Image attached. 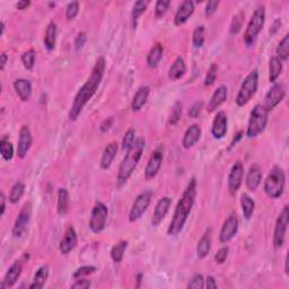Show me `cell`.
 Segmentation results:
<instances>
[{
  "label": "cell",
  "instance_id": "1",
  "mask_svg": "<svg viewBox=\"0 0 289 289\" xmlns=\"http://www.w3.org/2000/svg\"><path fill=\"white\" fill-rule=\"evenodd\" d=\"M104 72H105V59L104 57H98L93 69H92L91 75L88 76L86 82L77 92L74 101H72L70 111H69L70 121H76L78 119L84 107L97 92V88L104 77Z\"/></svg>",
  "mask_w": 289,
  "mask_h": 289
},
{
  "label": "cell",
  "instance_id": "2",
  "mask_svg": "<svg viewBox=\"0 0 289 289\" xmlns=\"http://www.w3.org/2000/svg\"><path fill=\"white\" fill-rule=\"evenodd\" d=\"M196 195V181L192 177L190 182L184 190L182 196L177 202L174 215H173L172 222L167 228V235L169 236H176L182 232L184 225L190 216L192 208L194 206Z\"/></svg>",
  "mask_w": 289,
  "mask_h": 289
},
{
  "label": "cell",
  "instance_id": "3",
  "mask_svg": "<svg viewBox=\"0 0 289 289\" xmlns=\"http://www.w3.org/2000/svg\"><path fill=\"white\" fill-rule=\"evenodd\" d=\"M146 146V141L144 138H139L134 141L132 147L129 150H127V154L125 159L122 160L120 166H119L118 171V187L121 188L123 184L127 183V181L130 179V176L132 175L134 169L138 166L139 161L144 154Z\"/></svg>",
  "mask_w": 289,
  "mask_h": 289
},
{
  "label": "cell",
  "instance_id": "4",
  "mask_svg": "<svg viewBox=\"0 0 289 289\" xmlns=\"http://www.w3.org/2000/svg\"><path fill=\"white\" fill-rule=\"evenodd\" d=\"M286 175L284 169L279 166H273L264 181V192L269 198L278 199L284 193Z\"/></svg>",
  "mask_w": 289,
  "mask_h": 289
},
{
  "label": "cell",
  "instance_id": "5",
  "mask_svg": "<svg viewBox=\"0 0 289 289\" xmlns=\"http://www.w3.org/2000/svg\"><path fill=\"white\" fill-rule=\"evenodd\" d=\"M265 21V9L264 6H259L257 8L254 10L251 19H250L248 28L245 30L244 36H243V40H244L246 47L251 48L252 45L256 43L257 35H259L260 32L263 29Z\"/></svg>",
  "mask_w": 289,
  "mask_h": 289
},
{
  "label": "cell",
  "instance_id": "6",
  "mask_svg": "<svg viewBox=\"0 0 289 289\" xmlns=\"http://www.w3.org/2000/svg\"><path fill=\"white\" fill-rule=\"evenodd\" d=\"M268 111L262 106V104H257L251 111L249 119L246 136L248 138H256L265 130L268 123Z\"/></svg>",
  "mask_w": 289,
  "mask_h": 289
},
{
  "label": "cell",
  "instance_id": "7",
  "mask_svg": "<svg viewBox=\"0 0 289 289\" xmlns=\"http://www.w3.org/2000/svg\"><path fill=\"white\" fill-rule=\"evenodd\" d=\"M259 86V72L254 69L245 77L244 82L242 83L240 91H238L235 102L238 106H244L251 101L252 97L256 95Z\"/></svg>",
  "mask_w": 289,
  "mask_h": 289
},
{
  "label": "cell",
  "instance_id": "8",
  "mask_svg": "<svg viewBox=\"0 0 289 289\" xmlns=\"http://www.w3.org/2000/svg\"><path fill=\"white\" fill-rule=\"evenodd\" d=\"M107 217H109V209L105 203L97 201L92 210L90 218V229L95 234H98L104 230L106 226Z\"/></svg>",
  "mask_w": 289,
  "mask_h": 289
},
{
  "label": "cell",
  "instance_id": "9",
  "mask_svg": "<svg viewBox=\"0 0 289 289\" xmlns=\"http://www.w3.org/2000/svg\"><path fill=\"white\" fill-rule=\"evenodd\" d=\"M289 224V207L285 206L277 218L275 230H273V246L276 249H280L285 243L287 227Z\"/></svg>",
  "mask_w": 289,
  "mask_h": 289
},
{
  "label": "cell",
  "instance_id": "10",
  "mask_svg": "<svg viewBox=\"0 0 289 289\" xmlns=\"http://www.w3.org/2000/svg\"><path fill=\"white\" fill-rule=\"evenodd\" d=\"M152 191H144L137 195L129 213V221L131 223L139 221L146 211H147L150 201H152Z\"/></svg>",
  "mask_w": 289,
  "mask_h": 289
},
{
  "label": "cell",
  "instance_id": "11",
  "mask_svg": "<svg viewBox=\"0 0 289 289\" xmlns=\"http://www.w3.org/2000/svg\"><path fill=\"white\" fill-rule=\"evenodd\" d=\"M286 95V88H285L284 84L275 83L272 87L268 91V93L264 96V101L262 103V106L264 107L268 112H270L276 106L283 102Z\"/></svg>",
  "mask_w": 289,
  "mask_h": 289
},
{
  "label": "cell",
  "instance_id": "12",
  "mask_svg": "<svg viewBox=\"0 0 289 289\" xmlns=\"http://www.w3.org/2000/svg\"><path fill=\"white\" fill-rule=\"evenodd\" d=\"M31 217H32V205H31V202H25L21 211H19L16 221H15L13 227L14 237L19 238L24 235L30 224Z\"/></svg>",
  "mask_w": 289,
  "mask_h": 289
},
{
  "label": "cell",
  "instance_id": "13",
  "mask_svg": "<svg viewBox=\"0 0 289 289\" xmlns=\"http://www.w3.org/2000/svg\"><path fill=\"white\" fill-rule=\"evenodd\" d=\"M164 160V148L160 146L157 147L150 155L148 163L146 165L145 168V179L147 181L153 180L157 174H159L160 169L161 167Z\"/></svg>",
  "mask_w": 289,
  "mask_h": 289
},
{
  "label": "cell",
  "instance_id": "14",
  "mask_svg": "<svg viewBox=\"0 0 289 289\" xmlns=\"http://www.w3.org/2000/svg\"><path fill=\"white\" fill-rule=\"evenodd\" d=\"M243 176H244V165L241 161H236L230 168L228 175V191L232 195L236 194L242 186Z\"/></svg>",
  "mask_w": 289,
  "mask_h": 289
},
{
  "label": "cell",
  "instance_id": "15",
  "mask_svg": "<svg viewBox=\"0 0 289 289\" xmlns=\"http://www.w3.org/2000/svg\"><path fill=\"white\" fill-rule=\"evenodd\" d=\"M238 232V218L235 214H230L226 218L219 233V241L221 243H228L233 240Z\"/></svg>",
  "mask_w": 289,
  "mask_h": 289
},
{
  "label": "cell",
  "instance_id": "16",
  "mask_svg": "<svg viewBox=\"0 0 289 289\" xmlns=\"http://www.w3.org/2000/svg\"><path fill=\"white\" fill-rule=\"evenodd\" d=\"M32 146V133L28 126H23L19 130L18 142H17V157L18 159H25L29 150Z\"/></svg>",
  "mask_w": 289,
  "mask_h": 289
},
{
  "label": "cell",
  "instance_id": "17",
  "mask_svg": "<svg viewBox=\"0 0 289 289\" xmlns=\"http://www.w3.org/2000/svg\"><path fill=\"white\" fill-rule=\"evenodd\" d=\"M227 127H228V118L225 111H219L216 114L211 127V134L215 139H223L227 133Z\"/></svg>",
  "mask_w": 289,
  "mask_h": 289
},
{
  "label": "cell",
  "instance_id": "18",
  "mask_svg": "<svg viewBox=\"0 0 289 289\" xmlns=\"http://www.w3.org/2000/svg\"><path fill=\"white\" fill-rule=\"evenodd\" d=\"M172 205V199L169 196H163V198L159 200L157 205L154 209L153 217H152V225L159 226L164 218L166 217L169 208Z\"/></svg>",
  "mask_w": 289,
  "mask_h": 289
},
{
  "label": "cell",
  "instance_id": "19",
  "mask_svg": "<svg viewBox=\"0 0 289 289\" xmlns=\"http://www.w3.org/2000/svg\"><path fill=\"white\" fill-rule=\"evenodd\" d=\"M77 243H78V237H77L76 229L72 226H69L59 243V250L61 254L67 256V254L70 253L77 246Z\"/></svg>",
  "mask_w": 289,
  "mask_h": 289
},
{
  "label": "cell",
  "instance_id": "20",
  "mask_svg": "<svg viewBox=\"0 0 289 289\" xmlns=\"http://www.w3.org/2000/svg\"><path fill=\"white\" fill-rule=\"evenodd\" d=\"M194 13V2L192 0H184L181 3L179 9L176 10V14L174 16V24L176 26L183 25L184 23L188 22V19L192 16Z\"/></svg>",
  "mask_w": 289,
  "mask_h": 289
},
{
  "label": "cell",
  "instance_id": "21",
  "mask_svg": "<svg viewBox=\"0 0 289 289\" xmlns=\"http://www.w3.org/2000/svg\"><path fill=\"white\" fill-rule=\"evenodd\" d=\"M23 267L22 263L19 261H15L13 264L10 265L8 271H7L5 278H3L1 285H0V288H9L15 286V284L17 283L19 277L22 275Z\"/></svg>",
  "mask_w": 289,
  "mask_h": 289
},
{
  "label": "cell",
  "instance_id": "22",
  "mask_svg": "<svg viewBox=\"0 0 289 289\" xmlns=\"http://www.w3.org/2000/svg\"><path fill=\"white\" fill-rule=\"evenodd\" d=\"M227 94H228V90H227L225 85H221V86L217 87V90L214 92L213 96H211L209 103H208V106H207L208 112L209 113L215 112V111L217 110L223 103H225L227 99Z\"/></svg>",
  "mask_w": 289,
  "mask_h": 289
},
{
  "label": "cell",
  "instance_id": "23",
  "mask_svg": "<svg viewBox=\"0 0 289 289\" xmlns=\"http://www.w3.org/2000/svg\"><path fill=\"white\" fill-rule=\"evenodd\" d=\"M262 180V168L259 164H253L250 167L248 175H246V188L250 191L254 192L259 188Z\"/></svg>",
  "mask_w": 289,
  "mask_h": 289
},
{
  "label": "cell",
  "instance_id": "24",
  "mask_svg": "<svg viewBox=\"0 0 289 289\" xmlns=\"http://www.w3.org/2000/svg\"><path fill=\"white\" fill-rule=\"evenodd\" d=\"M201 128L198 125H192L189 127L186 132H184L183 139H182V146L183 148L190 149L200 140L201 138Z\"/></svg>",
  "mask_w": 289,
  "mask_h": 289
},
{
  "label": "cell",
  "instance_id": "25",
  "mask_svg": "<svg viewBox=\"0 0 289 289\" xmlns=\"http://www.w3.org/2000/svg\"><path fill=\"white\" fill-rule=\"evenodd\" d=\"M119 150V145L118 142H110L109 145L106 146L105 149L102 154L101 161H99V166L102 169H109L111 165H112V161H114L115 156H117Z\"/></svg>",
  "mask_w": 289,
  "mask_h": 289
},
{
  "label": "cell",
  "instance_id": "26",
  "mask_svg": "<svg viewBox=\"0 0 289 289\" xmlns=\"http://www.w3.org/2000/svg\"><path fill=\"white\" fill-rule=\"evenodd\" d=\"M149 92L150 88L148 86H141L136 92V94H134L132 98V102H131V110L133 112H138V111H140L145 106V104L147 103Z\"/></svg>",
  "mask_w": 289,
  "mask_h": 289
},
{
  "label": "cell",
  "instance_id": "27",
  "mask_svg": "<svg viewBox=\"0 0 289 289\" xmlns=\"http://www.w3.org/2000/svg\"><path fill=\"white\" fill-rule=\"evenodd\" d=\"M211 250V229H207L206 233L202 235L196 245V257L199 259H205L208 257Z\"/></svg>",
  "mask_w": 289,
  "mask_h": 289
},
{
  "label": "cell",
  "instance_id": "28",
  "mask_svg": "<svg viewBox=\"0 0 289 289\" xmlns=\"http://www.w3.org/2000/svg\"><path fill=\"white\" fill-rule=\"evenodd\" d=\"M187 72V65L184 63L183 58L177 57L174 60V63L172 64L171 67L168 69V78L175 82V80H179L182 78L184 74Z\"/></svg>",
  "mask_w": 289,
  "mask_h": 289
},
{
  "label": "cell",
  "instance_id": "29",
  "mask_svg": "<svg viewBox=\"0 0 289 289\" xmlns=\"http://www.w3.org/2000/svg\"><path fill=\"white\" fill-rule=\"evenodd\" d=\"M14 88L16 91L18 97L23 102L29 101L32 95V84L28 79H17L14 83Z\"/></svg>",
  "mask_w": 289,
  "mask_h": 289
},
{
  "label": "cell",
  "instance_id": "30",
  "mask_svg": "<svg viewBox=\"0 0 289 289\" xmlns=\"http://www.w3.org/2000/svg\"><path fill=\"white\" fill-rule=\"evenodd\" d=\"M283 72V61L276 55L270 58L269 61V82L275 84Z\"/></svg>",
  "mask_w": 289,
  "mask_h": 289
},
{
  "label": "cell",
  "instance_id": "31",
  "mask_svg": "<svg viewBox=\"0 0 289 289\" xmlns=\"http://www.w3.org/2000/svg\"><path fill=\"white\" fill-rule=\"evenodd\" d=\"M69 193L68 190L64 188H60L58 190V201H57V211L58 215L59 216H64L67 215L68 210H69Z\"/></svg>",
  "mask_w": 289,
  "mask_h": 289
},
{
  "label": "cell",
  "instance_id": "32",
  "mask_svg": "<svg viewBox=\"0 0 289 289\" xmlns=\"http://www.w3.org/2000/svg\"><path fill=\"white\" fill-rule=\"evenodd\" d=\"M49 278V267L42 265L37 269L33 278V283L30 285V289H42Z\"/></svg>",
  "mask_w": 289,
  "mask_h": 289
},
{
  "label": "cell",
  "instance_id": "33",
  "mask_svg": "<svg viewBox=\"0 0 289 289\" xmlns=\"http://www.w3.org/2000/svg\"><path fill=\"white\" fill-rule=\"evenodd\" d=\"M163 55H164V49L163 45L157 43L156 45L150 49V51L147 56V64L149 68H156L157 65L160 64V63L163 59Z\"/></svg>",
  "mask_w": 289,
  "mask_h": 289
},
{
  "label": "cell",
  "instance_id": "34",
  "mask_svg": "<svg viewBox=\"0 0 289 289\" xmlns=\"http://www.w3.org/2000/svg\"><path fill=\"white\" fill-rule=\"evenodd\" d=\"M44 47L48 51H52L56 48L57 42V24L55 22H50L44 35Z\"/></svg>",
  "mask_w": 289,
  "mask_h": 289
},
{
  "label": "cell",
  "instance_id": "35",
  "mask_svg": "<svg viewBox=\"0 0 289 289\" xmlns=\"http://www.w3.org/2000/svg\"><path fill=\"white\" fill-rule=\"evenodd\" d=\"M241 207L243 211V216L245 219H250L253 216L254 209H256V203L254 200L249 194H242L241 196Z\"/></svg>",
  "mask_w": 289,
  "mask_h": 289
},
{
  "label": "cell",
  "instance_id": "36",
  "mask_svg": "<svg viewBox=\"0 0 289 289\" xmlns=\"http://www.w3.org/2000/svg\"><path fill=\"white\" fill-rule=\"evenodd\" d=\"M127 248H128V242L127 241H120L113 246L112 250H111V257H112L113 262L120 263L123 260V257H125Z\"/></svg>",
  "mask_w": 289,
  "mask_h": 289
},
{
  "label": "cell",
  "instance_id": "37",
  "mask_svg": "<svg viewBox=\"0 0 289 289\" xmlns=\"http://www.w3.org/2000/svg\"><path fill=\"white\" fill-rule=\"evenodd\" d=\"M149 5V1H144V0H138L133 3L132 10H131V17H132L133 25H137V22L142 14L147 10V7Z\"/></svg>",
  "mask_w": 289,
  "mask_h": 289
},
{
  "label": "cell",
  "instance_id": "38",
  "mask_svg": "<svg viewBox=\"0 0 289 289\" xmlns=\"http://www.w3.org/2000/svg\"><path fill=\"white\" fill-rule=\"evenodd\" d=\"M276 56L281 61H287L289 58V35L286 34L283 40L279 42L278 47L276 49Z\"/></svg>",
  "mask_w": 289,
  "mask_h": 289
},
{
  "label": "cell",
  "instance_id": "39",
  "mask_svg": "<svg viewBox=\"0 0 289 289\" xmlns=\"http://www.w3.org/2000/svg\"><path fill=\"white\" fill-rule=\"evenodd\" d=\"M0 154L6 161H9L14 157V146L7 138H2L0 140Z\"/></svg>",
  "mask_w": 289,
  "mask_h": 289
},
{
  "label": "cell",
  "instance_id": "40",
  "mask_svg": "<svg viewBox=\"0 0 289 289\" xmlns=\"http://www.w3.org/2000/svg\"><path fill=\"white\" fill-rule=\"evenodd\" d=\"M25 192V184L22 182H16L11 188L10 194H9V202L13 203V205H16V203L22 199L23 194Z\"/></svg>",
  "mask_w": 289,
  "mask_h": 289
},
{
  "label": "cell",
  "instance_id": "41",
  "mask_svg": "<svg viewBox=\"0 0 289 289\" xmlns=\"http://www.w3.org/2000/svg\"><path fill=\"white\" fill-rule=\"evenodd\" d=\"M35 59H36V53L33 49L28 50V51H25L22 55V64L25 67V69H28V70H32V69L34 68Z\"/></svg>",
  "mask_w": 289,
  "mask_h": 289
},
{
  "label": "cell",
  "instance_id": "42",
  "mask_svg": "<svg viewBox=\"0 0 289 289\" xmlns=\"http://www.w3.org/2000/svg\"><path fill=\"white\" fill-rule=\"evenodd\" d=\"M192 42H193L194 48L196 49L203 47V43H205V26L200 25L193 31V34H192Z\"/></svg>",
  "mask_w": 289,
  "mask_h": 289
},
{
  "label": "cell",
  "instance_id": "43",
  "mask_svg": "<svg viewBox=\"0 0 289 289\" xmlns=\"http://www.w3.org/2000/svg\"><path fill=\"white\" fill-rule=\"evenodd\" d=\"M134 141H136V131H134V129H129L125 133V136H123L122 149L125 150V152L129 150L133 146Z\"/></svg>",
  "mask_w": 289,
  "mask_h": 289
},
{
  "label": "cell",
  "instance_id": "44",
  "mask_svg": "<svg viewBox=\"0 0 289 289\" xmlns=\"http://www.w3.org/2000/svg\"><path fill=\"white\" fill-rule=\"evenodd\" d=\"M181 115H182V103L176 102L174 105H173L171 115H169V120H168L169 125L176 126L177 122L180 121Z\"/></svg>",
  "mask_w": 289,
  "mask_h": 289
},
{
  "label": "cell",
  "instance_id": "45",
  "mask_svg": "<svg viewBox=\"0 0 289 289\" xmlns=\"http://www.w3.org/2000/svg\"><path fill=\"white\" fill-rule=\"evenodd\" d=\"M79 13V2L78 1H71L67 5L65 8V18L67 21H72L77 17Z\"/></svg>",
  "mask_w": 289,
  "mask_h": 289
},
{
  "label": "cell",
  "instance_id": "46",
  "mask_svg": "<svg viewBox=\"0 0 289 289\" xmlns=\"http://www.w3.org/2000/svg\"><path fill=\"white\" fill-rule=\"evenodd\" d=\"M187 287L188 289H202L205 287V279H203V276L200 275V273H195V275L192 276V278L189 280Z\"/></svg>",
  "mask_w": 289,
  "mask_h": 289
},
{
  "label": "cell",
  "instance_id": "47",
  "mask_svg": "<svg viewBox=\"0 0 289 289\" xmlns=\"http://www.w3.org/2000/svg\"><path fill=\"white\" fill-rule=\"evenodd\" d=\"M95 271H96V268L94 267V265H84V267H80L77 269V270L74 272V275H72V278L74 279L84 278V277L90 276Z\"/></svg>",
  "mask_w": 289,
  "mask_h": 289
},
{
  "label": "cell",
  "instance_id": "48",
  "mask_svg": "<svg viewBox=\"0 0 289 289\" xmlns=\"http://www.w3.org/2000/svg\"><path fill=\"white\" fill-rule=\"evenodd\" d=\"M171 5L169 0H159L155 5V16L156 18L163 17L166 11L168 10V7Z\"/></svg>",
  "mask_w": 289,
  "mask_h": 289
},
{
  "label": "cell",
  "instance_id": "49",
  "mask_svg": "<svg viewBox=\"0 0 289 289\" xmlns=\"http://www.w3.org/2000/svg\"><path fill=\"white\" fill-rule=\"evenodd\" d=\"M217 74H218V65L216 64H213L207 71V75L205 78V86H211V85L216 82Z\"/></svg>",
  "mask_w": 289,
  "mask_h": 289
},
{
  "label": "cell",
  "instance_id": "50",
  "mask_svg": "<svg viewBox=\"0 0 289 289\" xmlns=\"http://www.w3.org/2000/svg\"><path fill=\"white\" fill-rule=\"evenodd\" d=\"M243 18H244V14L240 13L237 14L236 16H234L232 24H230V33L232 34H237L240 32L243 25Z\"/></svg>",
  "mask_w": 289,
  "mask_h": 289
},
{
  "label": "cell",
  "instance_id": "51",
  "mask_svg": "<svg viewBox=\"0 0 289 289\" xmlns=\"http://www.w3.org/2000/svg\"><path fill=\"white\" fill-rule=\"evenodd\" d=\"M228 252L229 250L227 246H224V248L219 249L218 252L216 253L215 256V261L217 264H223L224 262L227 260V257H228Z\"/></svg>",
  "mask_w": 289,
  "mask_h": 289
},
{
  "label": "cell",
  "instance_id": "52",
  "mask_svg": "<svg viewBox=\"0 0 289 289\" xmlns=\"http://www.w3.org/2000/svg\"><path fill=\"white\" fill-rule=\"evenodd\" d=\"M86 41H87V35L85 32H79L77 34V36L75 38V50L76 51H79V50H82L84 48V45L86 44Z\"/></svg>",
  "mask_w": 289,
  "mask_h": 289
},
{
  "label": "cell",
  "instance_id": "53",
  "mask_svg": "<svg viewBox=\"0 0 289 289\" xmlns=\"http://www.w3.org/2000/svg\"><path fill=\"white\" fill-rule=\"evenodd\" d=\"M202 106H203V103L200 101V102H195L193 105L190 107V110H189V117L192 118V119H196L199 117V114L201 113V110H202Z\"/></svg>",
  "mask_w": 289,
  "mask_h": 289
},
{
  "label": "cell",
  "instance_id": "54",
  "mask_svg": "<svg viewBox=\"0 0 289 289\" xmlns=\"http://www.w3.org/2000/svg\"><path fill=\"white\" fill-rule=\"evenodd\" d=\"M219 0H210V1H208L207 6H206V16L207 17H210L211 15H214L216 13V10H217L218 6H219Z\"/></svg>",
  "mask_w": 289,
  "mask_h": 289
},
{
  "label": "cell",
  "instance_id": "55",
  "mask_svg": "<svg viewBox=\"0 0 289 289\" xmlns=\"http://www.w3.org/2000/svg\"><path fill=\"white\" fill-rule=\"evenodd\" d=\"M91 280H87V279H84V278H79L77 279L74 284L71 285V288L74 289H87L91 287Z\"/></svg>",
  "mask_w": 289,
  "mask_h": 289
},
{
  "label": "cell",
  "instance_id": "56",
  "mask_svg": "<svg viewBox=\"0 0 289 289\" xmlns=\"http://www.w3.org/2000/svg\"><path fill=\"white\" fill-rule=\"evenodd\" d=\"M207 289H216L217 288V283L213 276H208L206 279V286Z\"/></svg>",
  "mask_w": 289,
  "mask_h": 289
},
{
  "label": "cell",
  "instance_id": "57",
  "mask_svg": "<svg viewBox=\"0 0 289 289\" xmlns=\"http://www.w3.org/2000/svg\"><path fill=\"white\" fill-rule=\"evenodd\" d=\"M30 6H31L30 0H21V1L17 2L16 8L18 10H25V9H28Z\"/></svg>",
  "mask_w": 289,
  "mask_h": 289
},
{
  "label": "cell",
  "instance_id": "58",
  "mask_svg": "<svg viewBox=\"0 0 289 289\" xmlns=\"http://www.w3.org/2000/svg\"><path fill=\"white\" fill-rule=\"evenodd\" d=\"M7 61H8V56H7L6 52H2L1 56H0V70L1 71L5 70Z\"/></svg>",
  "mask_w": 289,
  "mask_h": 289
},
{
  "label": "cell",
  "instance_id": "59",
  "mask_svg": "<svg viewBox=\"0 0 289 289\" xmlns=\"http://www.w3.org/2000/svg\"><path fill=\"white\" fill-rule=\"evenodd\" d=\"M0 208H1V211H0V215L3 216L5 214V210H6V195L3 192H1V195H0Z\"/></svg>",
  "mask_w": 289,
  "mask_h": 289
},
{
  "label": "cell",
  "instance_id": "60",
  "mask_svg": "<svg viewBox=\"0 0 289 289\" xmlns=\"http://www.w3.org/2000/svg\"><path fill=\"white\" fill-rule=\"evenodd\" d=\"M242 134H243V132H242V131H241V132H238V133L236 134V137H235V138H234V139H233V141H232V144H230V147H233V146H235V145H236V144H237V141H238V140H240V139H241V138H242Z\"/></svg>",
  "mask_w": 289,
  "mask_h": 289
},
{
  "label": "cell",
  "instance_id": "61",
  "mask_svg": "<svg viewBox=\"0 0 289 289\" xmlns=\"http://www.w3.org/2000/svg\"><path fill=\"white\" fill-rule=\"evenodd\" d=\"M288 254H286V257H285V272H286V275H288L289 273V269H288Z\"/></svg>",
  "mask_w": 289,
  "mask_h": 289
},
{
  "label": "cell",
  "instance_id": "62",
  "mask_svg": "<svg viewBox=\"0 0 289 289\" xmlns=\"http://www.w3.org/2000/svg\"><path fill=\"white\" fill-rule=\"evenodd\" d=\"M0 26H1V36H2L3 33H5V23L3 22L0 23Z\"/></svg>",
  "mask_w": 289,
  "mask_h": 289
},
{
  "label": "cell",
  "instance_id": "63",
  "mask_svg": "<svg viewBox=\"0 0 289 289\" xmlns=\"http://www.w3.org/2000/svg\"><path fill=\"white\" fill-rule=\"evenodd\" d=\"M49 6H51V7L56 6V2H50V3H49Z\"/></svg>",
  "mask_w": 289,
  "mask_h": 289
}]
</instances>
